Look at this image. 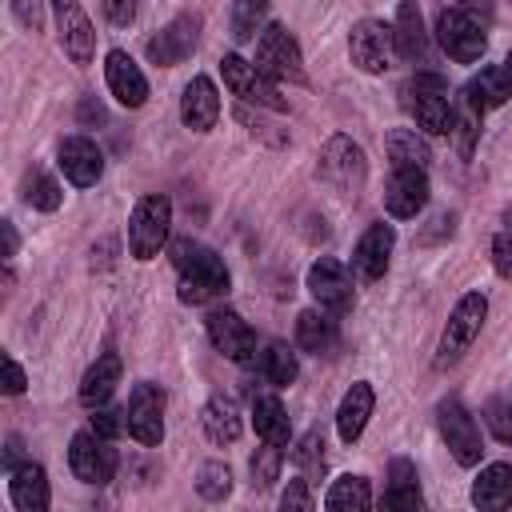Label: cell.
<instances>
[{"label": "cell", "instance_id": "f546056e", "mask_svg": "<svg viewBox=\"0 0 512 512\" xmlns=\"http://www.w3.org/2000/svg\"><path fill=\"white\" fill-rule=\"evenodd\" d=\"M392 36H396V56L400 60H424L428 56V32H424V16H420L416 4H400L396 8Z\"/></svg>", "mask_w": 512, "mask_h": 512}, {"label": "cell", "instance_id": "ffe728a7", "mask_svg": "<svg viewBox=\"0 0 512 512\" xmlns=\"http://www.w3.org/2000/svg\"><path fill=\"white\" fill-rule=\"evenodd\" d=\"M392 244H396V228L384 224V220L372 224V228L356 240V248H352V268H356V276H360V280H380V276L388 272Z\"/></svg>", "mask_w": 512, "mask_h": 512}, {"label": "cell", "instance_id": "7a4b0ae2", "mask_svg": "<svg viewBox=\"0 0 512 512\" xmlns=\"http://www.w3.org/2000/svg\"><path fill=\"white\" fill-rule=\"evenodd\" d=\"M400 104L404 112L416 120L420 132H432V136H452V104H448V88L440 76L432 72H416L408 84H400Z\"/></svg>", "mask_w": 512, "mask_h": 512}, {"label": "cell", "instance_id": "5b68a950", "mask_svg": "<svg viewBox=\"0 0 512 512\" xmlns=\"http://www.w3.org/2000/svg\"><path fill=\"white\" fill-rule=\"evenodd\" d=\"M484 316H488V296H484V292H464V296L456 300V308H452L444 332H440V344H436V360H432V364H436V368H452V364L472 348V340L480 336Z\"/></svg>", "mask_w": 512, "mask_h": 512}, {"label": "cell", "instance_id": "7c38bea8", "mask_svg": "<svg viewBox=\"0 0 512 512\" xmlns=\"http://www.w3.org/2000/svg\"><path fill=\"white\" fill-rule=\"evenodd\" d=\"M164 388L160 384H136L128 404H124V424L128 436L144 448H156L164 440Z\"/></svg>", "mask_w": 512, "mask_h": 512}, {"label": "cell", "instance_id": "bcb514c9", "mask_svg": "<svg viewBox=\"0 0 512 512\" xmlns=\"http://www.w3.org/2000/svg\"><path fill=\"white\" fill-rule=\"evenodd\" d=\"M388 488H400V492L420 488V484H416V464L404 460V456H396V460L388 464Z\"/></svg>", "mask_w": 512, "mask_h": 512}, {"label": "cell", "instance_id": "484cf974", "mask_svg": "<svg viewBox=\"0 0 512 512\" xmlns=\"http://www.w3.org/2000/svg\"><path fill=\"white\" fill-rule=\"evenodd\" d=\"M512 96V80H508V72H504V64H492V68H480L468 84H464V104L472 108V112H492V108H500L504 100Z\"/></svg>", "mask_w": 512, "mask_h": 512}, {"label": "cell", "instance_id": "e575fe53", "mask_svg": "<svg viewBox=\"0 0 512 512\" xmlns=\"http://www.w3.org/2000/svg\"><path fill=\"white\" fill-rule=\"evenodd\" d=\"M196 492H200V500H208V504L228 500V492H232V472H228V464H224V460L200 464V472H196Z\"/></svg>", "mask_w": 512, "mask_h": 512}, {"label": "cell", "instance_id": "30bf717a", "mask_svg": "<svg viewBox=\"0 0 512 512\" xmlns=\"http://www.w3.org/2000/svg\"><path fill=\"white\" fill-rule=\"evenodd\" d=\"M220 76H224V88L232 92V96H240V104H256V108H264V112H284L288 108V100L276 92V84L272 80H264L260 72H256V64L252 60H244L240 52H224L220 56Z\"/></svg>", "mask_w": 512, "mask_h": 512}, {"label": "cell", "instance_id": "8d00e7d4", "mask_svg": "<svg viewBox=\"0 0 512 512\" xmlns=\"http://www.w3.org/2000/svg\"><path fill=\"white\" fill-rule=\"evenodd\" d=\"M280 464H284V452L276 444H264L252 452L248 460V472H252V488H272L280 480Z\"/></svg>", "mask_w": 512, "mask_h": 512}, {"label": "cell", "instance_id": "d4e9b609", "mask_svg": "<svg viewBox=\"0 0 512 512\" xmlns=\"http://www.w3.org/2000/svg\"><path fill=\"white\" fill-rule=\"evenodd\" d=\"M372 404H376V392H372L368 380H356V384L340 396L336 432H340L344 444H356V440H360V432H364V424H368V416H372Z\"/></svg>", "mask_w": 512, "mask_h": 512}, {"label": "cell", "instance_id": "d6a6232c", "mask_svg": "<svg viewBox=\"0 0 512 512\" xmlns=\"http://www.w3.org/2000/svg\"><path fill=\"white\" fill-rule=\"evenodd\" d=\"M260 372L268 376V384H276V388H288L296 376H300V360H296V352L288 348V344H268L264 352H260Z\"/></svg>", "mask_w": 512, "mask_h": 512}, {"label": "cell", "instance_id": "b9f144b4", "mask_svg": "<svg viewBox=\"0 0 512 512\" xmlns=\"http://www.w3.org/2000/svg\"><path fill=\"white\" fill-rule=\"evenodd\" d=\"M376 512H428V508H424V496H420V488H412V492H400V488H384V496H380Z\"/></svg>", "mask_w": 512, "mask_h": 512}, {"label": "cell", "instance_id": "681fc988", "mask_svg": "<svg viewBox=\"0 0 512 512\" xmlns=\"http://www.w3.org/2000/svg\"><path fill=\"white\" fill-rule=\"evenodd\" d=\"M112 252H116V240H100V248L92 244V268H108L112 264Z\"/></svg>", "mask_w": 512, "mask_h": 512}, {"label": "cell", "instance_id": "8fae6325", "mask_svg": "<svg viewBox=\"0 0 512 512\" xmlns=\"http://www.w3.org/2000/svg\"><path fill=\"white\" fill-rule=\"evenodd\" d=\"M312 300L320 304V312L328 316H348L352 304H356V288H352V276L344 272V264H336L332 256H320L312 260L308 276H304Z\"/></svg>", "mask_w": 512, "mask_h": 512}, {"label": "cell", "instance_id": "44dd1931", "mask_svg": "<svg viewBox=\"0 0 512 512\" xmlns=\"http://www.w3.org/2000/svg\"><path fill=\"white\" fill-rule=\"evenodd\" d=\"M180 120L184 128L192 132H212L216 120H220V92L208 76H192L184 84V96H180Z\"/></svg>", "mask_w": 512, "mask_h": 512}, {"label": "cell", "instance_id": "5bb4252c", "mask_svg": "<svg viewBox=\"0 0 512 512\" xmlns=\"http://www.w3.org/2000/svg\"><path fill=\"white\" fill-rule=\"evenodd\" d=\"M208 340L216 344V352L232 364H252L256 360V332L252 324L232 312V308H216L208 312Z\"/></svg>", "mask_w": 512, "mask_h": 512}, {"label": "cell", "instance_id": "836d02e7", "mask_svg": "<svg viewBox=\"0 0 512 512\" xmlns=\"http://www.w3.org/2000/svg\"><path fill=\"white\" fill-rule=\"evenodd\" d=\"M292 464L300 468V480H308V484L324 480V436L316 428L300 436V444L292 448Z\"/></svg>", "mask_w": 512, "mask_h": 512}, {"label": "cell", "instance_id": "9c48e42d", "mask_svg": "<svg viewBox=\"0 0 512 512\" xmlns=\"http://www.w3.org/2000/svg\"><path fill=\"white\" fill-rule=\"evenodd\" d=\"M348 56L360 72L368 76H384L392 64H396V36H392V24L384 20H356L352 32H348Z\"/></svg>", "mask_w": 512, "mask_h": 512}, {"label": "cell", "instance_id": "8992f818", "mask_svg": "<svg viewBox=\"0 0 512 512\" xmlns=\"http://www.w3.org/2000/svg\"><path fill=\"white\" fill-rule=\"evenodd\" d=\"M256 72L272 84H304V56H300V44L296 36L284 28V24H268L256 40Z\"/></svg>", "mask_w": 512, "mask_h": 512}, {"label": "cell", "instance_id": "83f0119b", "mask_svg": "<svg viewBox=\"0 0 512 512\" xmlns=\"http://www.w3.org/2000/svg\"><path fill=\"white\" fill-rule=\"evenodd\" d=\"M200 424H204V436H208L212 444H236V440H240V428H244L236 400L224 396V392L208 396V404H204V412H200Z\"/></svg>", "mask_w": 512, "mask_h": 512}, {"label": "cell", "instance_id": "6da1fadb", "mask_svg": "<svg viewBox=\"0 0 512 512\" xmlns=\"http://www.w3.org/2000/svg\"><path fill=\"white\" fill-rule=\"evenodd\" d=\"M168 260H172L176 272H180L176 296H180L184 304H208V300L228 296L232 272H228V264H224L212 248H204V244H196V240H172V244H168Z\"/></svg>", "mask_w": 512, "mask_h": 512}, {"label": "cell", "instance_id": "ab89813d", "mask_svg": "<svg viewBox=\"0 0 512 512\" xmlns=\"http://www.w3.org/2000/svg\"><path fill=\"white\" fill-rule=\"evenodd\" d=\"M88 428H92L100 440H108V444H112L120 432H128V424H124V408H108V404H104V408H96V412L88 416Z\"/></svg>", "mask_w": 512, "mask_h": 512}, {"label": "cell", "instance_id": "e0dca14e", "mask_svg": "<svg viewBox=\"0 0 512 512\" xmlns=\"http://www.w3.org/2000/svg\"><path fill=\"white\" fill-rule=\"evenodd\" d=\"M428 204V172L420 168H392L388 184H384V208L396 220H412L416 212H424Z\"/></svg>", "mask_w": 512, "mask_h": 512}, {"label": "cell", "instance_id": "ee69618b", "mask_svg": "<svg viewBox=\"0 0 512 512\" xmlns=\"http://www.w3.org/2000/svg\"><path fill=\"white\" fill-rule=\"evenodd\" d=\"M280 512H312V492H308V480H288L284 496H280Z\"/></svg>", "mask_w": 512, "mask_h": 512}, {"label": "cell", "instance_id": "ac0fdd59", "mask_svg": "<svg viewBox=\"0 0 512 512\" xmlns=\"http://www.w3.org/2000/svg\"><path fill=\"white\" fill-rule=\"evenodd\" d=\"M56 164H60L64 180L76 184V188H92V184L104 176V152H100L88 136H68V140H60Z\"/></svg>", "mask_w": 512, "mask_h": 512}, {"label": "cell", "instance_id": "ba28073f", "mask_svg": "<svg viewBox=\"0 0 512 512\" xmlns=\"http://www.w3.org/2000/svg\"><path fill=\"white\" fill-rule=\"evenodd\" d=\"M436 428H440V436H444V444H448V452H452V460L460 468H476L480 464V456H484L480 424L456 396L436 404Z\"/></svg>", "mask_w": 512, "mask_h": 512}, {"label": "cell", "instance_id": "d6986e66", "mask_svg": "<svg viewBox=\"0 0 512 512\" xmlns=\"http://www.w3.org/2000/svg\"><path fill=\"white\" fill-rule=\"evenodd\" d=\"M104 80H108V92L116 96V104H124V108H140L148 100V80L124 48H112L104 56Z\"/></svg>", "mask_w": 512, "mask_h": 512}, {"label": "cell", "instance_id": "9a60e30c", "mask_svg": "<svg viewBox=\"0 0 512 512\" xmlns=\"http://www.w3.org/2000/svg\"><path fill=\"white\" fill-rule=\"evenodd\" d=\"M52 16H56V36H60L64 56L72 64H80V68L92 64V56H96V32H92L84 8L72 4V0H60V4H52Z\"/></svg>", "mask_w": 512, "mask_h": 512}, {"label": "cell", "instance_id": "603a6c76", "mask_svg": "<svg viewBox=\"0 0 512 512\" xmlns=\"http://www.w3.org/2000/svg\"><path fill=\"white\" fill-rule=\"evenodd\" d=\"M116 384H120V356H116V352H104V356H96V360L84 368L76 396H80V404H84L88 412H96V408H104V404L112 400Z\"/></svg>", "mask_w": 512, "mask_h": 512}, {"label": "cell", "instance_id": "7bdbcfd3", "mask_svg": "<svg viewBox=\"0 0 512 512\" xmlns=\"http://www.w3.org/2000/svg\"><path fill=\"white\" fill-rule=\"evenodd\" d=\"M452 136L460 140V156H472V144H476V136H480V112H472V108L464 104V112L452 120Z\"/></svg>", "mask_w": 512, "mask_h": 512}, {"label": "cell", "instance_id": "c3c4849f", "mask_svg": "<svg viewBox=\"0 0 512 512\" xmlns=\"http://www.w3.org/2000/svg\"><path fill=\"white\" fill-rule=\"evenodd\" d=\"M104 16H108L112 24H132V20H136V4H132V0H108V4H104Z\"/></svg>", "mask_w": 512, "mask_h": 512}, {"label": "cell", "instance_id": "52a82bcc", "mask_svg": "<svg viewBox=\"0 0 512 512\" xmlns=\"http://www.w3.org/2000/svg\"><path fill=\"white\" fill-rule=\"evenodd\" d=\"M436 40L456 64H476L488 48L484 24L476 20L472 8H440L436 12Z\"/></svg>", "mask_w": 512, "mask_h": 512}, {"label": "cell", "instance_id": "4316f807", "mask_svg": "<svg viewBox=\"0 0 512 512\" xmlns=\"http://www.w3.org/2000/svg\"><path fill=\"white\" fill-rule=\"evenodd\" d=\"M296 344L312 356H332L336 344H340V332H336V320L320 308H308L296 316Z\"/></svg>", "mask_w": 512, "mask_h": 512}, {"label": "cell", "instance_id": "1f68e13d", "mask_svg": "<svg viewBox=\"0 0 512 512\" xmlns=\"http://www.w3.org/2000/svg\"><path fill=\"white\" fill-rule=\"evenodd\" d=\"M324 512H372V488L364 476H336L324 496Z\"/></svg>", "mask_w": 512, "mask_h": 512}, {"label": "cell", "instance_id": "74e56055", "mask_svg": "<svg viewBox=\"0 0 512 512\" xmlns=\"http://www.w3.org/2000/svg\"><path fill=\"white\" fill-rule=\"evenodd\" d=\"M264 16H268V8H264V4H252V0L232 4V36H236L240 44H248V40L256 36V28L264 24Z\"/></svg>", "mask_w": 512, "mask_h": 512}, {"label": "cell", "instance_id": "7402d4cb", "mask_svg": "<svg viewBox=\"0 0 512 512\" xmlns=\"http://www.w3.org/2000/svg\"><path fill=\"white\" fill-rule=\"evenodd\" d=\"M468 500L476 512H508L512 508V464H504V460L484 464L480 476L472 480Z\"/></svg>", "mask_w": 512, "mask_h": 512}, {"label": "cell", "instance_id": "7dc6e473", "mask_svg": "<svg viewBox=\"0 0 512 512\" xmlns=\"http://www.w3.org/2000/svg\"><path fill=\"white\" fill-rule=\"evenodd\" d=\"M28 388V380H24V368L12 360V356H4V392L8 396H20Z\"/></svg>", "mask_w": 512, "mask_h": 512}, {"label": "cell", "instance_id": "f5cc1de1", "mask_svg": "<svg viewBox=\"0 0 512 512\" xmlns=\"http://www.w3.org/2000/svg\"><path fill=\"white\" fill-rule=\"evenodd\" d=\"M504 72H508V80H512V48H508V56H504Z\"/></svg>", "mask_w": 512, "mask_h": 512}, {"label": "cell", "instance_id": "f1b7e54d", "mask_svg": "<svg viewBox=\"0 0 512 512\" xmlns=\"http://www.w3.org/2000/svg\"><path fill=\"white\" fill-rule=\"evenodd\" d=\"M252 424H256V436L264 444H276L284 448L292 440V424H288V412L280 404V396L264 392V396H252Z\"/></svg>", "mask_w": 512, "mask_h": 512}, {"label": "cell", "instance_id": "816d5d0a", "mask_svg": "<svg viewBox=\"0 0 512 512\" xmlns=\"http://www.w3.org/2000/svg\"><path fill=\"white\" fill-rule=\"evenodd\" d=\"M16 256V228L4 220V260H12Z\"/></svg>", "mask_w": 512, "mask_h": 512}, {"label": "cell", "instance_id": "f907efd6", "mask_svg": "<svg viewBox=\"0 0 512 512\" xmlns=\"http://www.w3.org/2000/svg\"><path fill=\"white\" fill-rule=\"evenodd\" d=\"M12 12H16L28 28H36V24H40V4H12Z\"/></svg>", "mask_w": 512, "mask_h": 512}, {"label": "cell", "instance_id": "60d3db41", "mask_svg": "<svg viewBox=\"0 0 512 512\" xmlns=\"http://www.w3.org/2000/svg\"><path fill=\"white\" fill-rule=\"evenodd\" d=\"M484 420H488V428L496 432V440L512 444V400L492 396V400L484 404Z\"/></svg>", "mask_w": 512, "mask_h": 512}, {"label": "cell", "instance_id": "d590c367", "mask_svg": "<svg viewBox=\"0 0 512 512\" xmlns=\"http://www.w3.org/2000/svg\"><path fill=\"white\" fill-rule=\"evenodd\" d=\"M24 204L36 208V212H56L64 204V192H60V184L48 172H32L24 180Z\"/></svg>", "mask_w": 512, "mask_h": 512}, {"label": "cell", "instance_id": "cb8c5ba5", "mask_svg": "<svg viewBox=\"0 0 512 512\" xmlns=\"http://www.w3.org/2000/svg\"><path fill=\"white\" fill-rule=\"evenodd\" d=\"M8 476H12L8 480V496H12V508L16 512H48L52 492H48V476H44V468L36 460L16 464Z\"/></svg>", "mask_w": 512, "mask_h": 512}, {"label": "cell", "instance_id": "277c9868", "mask_svg": "<svg viewBox=\"0 0 512 512\" xmlns=\"http://www.w3.org/2000/svg\"><path fill=\"white\" fill-rule=\"evenodd\" d=\"M316 172H320V180L332 184L340 196H360L364 184H368V160H364V148H360L352 136L336 132V136H328V144L320 148V164H316Z\"/></svg>", "mask_w": 512, "mask_h": 512}, {"label": "cell", "instance_id": "3957f363", "mask_svg": "<svg viewBox=\"0 0 512 512\" xmlns=\"http://www.w3.org/2000/svg\"><path fill=\"white\" fill-rule=\"evenodd\" d=\"M168 228H172V200L164 192H148L136 200L132 216H128V252L132 260H152L160 256V248L168 244Z\"/></svg>", "mask_w": 512, "mask_h": 512}, {"label": "cell", "instance_id": "4fadbf2b", "mask_svg": "<svg viewBox=\"0 0 512 512\" xmlns=\"http://www.w3.org/2000/svg\"><path fill=\"white\" fill-rule=\"evenodd\" d=\"M116 448L108 444V440H100L92 428H84V432H76L72 436V444H68V468H72V476L76 480H84V484H108L112 476H116Z\"/></svg>", "mask_w": 512, "mask_h": 512}, {"label": "cell", "instance_id": "db71d44e", "mask_svg": "<svg viewBox=\"0 0 512 512\" xmlns=\"http://www.w3.org/2000/svg\"><path fill=\"white\" fill-rule=\"evenodd\" d=\"M504 224H508V228H512V212H508V216H504Z\"/></svg>", "mask_w": 512, "mask_h": 512}, {"label": "cell", "instance_id": "4dcf8cb0", "mask_svg": "<svg viewBox=\"0 0 512 512\" xmlns=\"http://www.w3.org/2000/svg\"><path fill=\"white\" fill-rule=\"evenodd\" d=\"M384 148H388L392 168H420V172H428L432 148H428V140L416 128H392L388 140H384Z\"/></svg>", "mask_w": 512, "mask_h": 512}, {"label": "cell", "instance_id": "f35d334b", "mask_svg": "<svg viewBox=\"0 0 512 512\" xmlns=\"http://www.w3.org/2000/svg\"><path fill=\"white\" fill-rule=\"evenodd\" d=\"M236 120H240L256 140H264V144H272V148H284V144H288V132H284V128H276L272 120L256 116L248 104H240V108H236Z\"/></svg>", "mask_w": 512, "mask_h": 512}, {"label": "cell", "instance_id": "2e32d148", "mask_svg": "<svg viewBox=\"0 0 512 512\" xmlns=\"http://www.w3.org/2000/svg\"><path fill=\"white\" fill-rule=\"evenodd\" d=\"M196 36H200V16L180 12L172 24H164L152 40H148V60L160 68H172L180 60H188L196 52Z\"/></svg>", "mask_w": 512, "mask_h": 512}, {"label": "cell", "instance_id": "f6af8a7d", "mask_svg": "<svg viewBox=\"0 0 512 512\" xmlns=\"http://www.w3.org/2000/svg\"><path fill=\"white\" fill-rule=\"evenodd\" d=\"M492 264H496V272L504 280H512V228L492 236Z\"/></svg>", "mask_w": 512, "mask_h": 512}]
</instances>
